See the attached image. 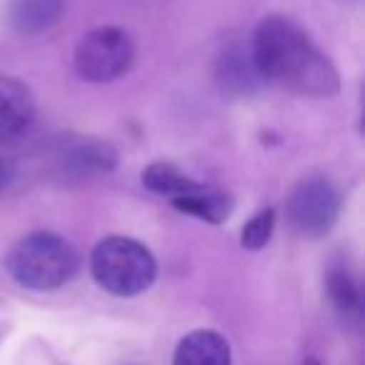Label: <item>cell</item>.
<instances>
[{
	"mask_svg": "<svg viewBox=\"0 0 365 365\" xmlns=\"http://www.w3.org/2000/svg\"><path fill=\"white\" fill-rule=\"evenodd\" d=\"M250 61L258 78L300 96L330 98L338 93V71L293 21L270 16L250 38Z\"/></svg>",
	"mask_w": 365,
	"mask_h": 365,
	"instance_id": "6da1fadb",
	"label": "cell"
},
{
	"mask_svg": "<svg viewBox=\"0 0 365 365\" xmlns=\"http://www.w3.org/2000/svg\"><path fill=\"white\" fill-rule=\"evenodd\" d=\"M78 253L66 238L38 230L21 238L6 258V270L16 283L31 290H56L78 273Z\"/></svg>",
	"mask_w": 365,
	"mask_h": 365,
	"instance_id": "7a4b0ae2",
	"label": "cell"
},
{
	"mask_svg": "<svg viewBox=\"0 0 365 365\" xmlns=\"http://www.w3.org/2000/svg\"><path fill=\"white\" fill-rule=\"evenodd\" d=\"M91 273L103 290L120 298H133L153 285L158 263L143 243L125 235H110L93 250Z\"/></svg>",
	"mask_w": 365,
	"mask_h": 365,
	"instance_id": "3957f363",
	"label": "cell"
},
{
	"mask_svg": "<svg viewBox=\"0 0 365 365\" xmlns=\"http://www.w3.org/2000/svg\"><path fill=\"white\" fill-rule=\"evenodd\" d=\"M133 43L120 28H96L76 46V73L88 83H110L125 76L133 66Z\"/></svg>",
	"mask_w": 365,
	"mask_h": 365,
	"instance_id": "277c9868",
	"label": "cell"
},
{
	"mask_svg": "<svg viewBox=\"0 0 365 365\" xmlns=\"http://www.w3.org/2000/svg\"><path fill=\"white\" fill-rule=\"evenodd\" d=\"M340 198L333 182L325 178H308L290 193L285 218L303 238H320L338 220Z\"/></svg>",
	"mask_w": 365,
	"mask_h": 365,
	"instance_id": "5b68a950",
	"label": "cell"
},
{
	"mask_svg": "<svg viewBox=\"0 0 365 365\" xmlns=\"http://www.w3.org/2000/svg\"><path fill=\"white\" fill-rule=\"evenodd\" d=\"M36 118L33 91L18 78L0 76V140L21 135Z\"/></svg>",
	"mask_w": 365,
	"mask_h": 365,
	"instance_id": "8992f818",
	"label": "cell"
},
{
	"mask_svg": "<svg viewBox=\"0 0 365 365\" xmlns=\"http://www.w3.org/2000/svg\"><path fill=\"white\" fill-rule=\"evenodd\" d=\"M170 205L175 210H180V213L193 215V218L213 225L225 223L230 218V213H233V198L228 193H223V190L213 188V185H203V182H198L188 193L173 198Z\"/></svg>",
	"mask_w": 365,
	"mask_h": 365,
	"instance_id": "52a82bcc",
	"label": "cell"
},
{
	"mask_svg": "<svg viewBox=\"0 0 365 365\" xmlns=\"http://www.w3.org/2000/svg\"><path fill=\"white\" fill-rule=\"evenodd\" d=\"M173 365H230V345L215 330H193L178 343Z\"/></svg>",
	"mask_w": 365,
	"mask_h": 365,
	"instance_id": "ba28073f",
	"label": "cell"
},
{
	"mask_svg": "<svg viewBox=\"0 0 365 365\" xmlns=\"http://www.w3.org/2000/svg\"><path fill=\"white\" fill-rule=\"evenodd\" d=\"M66 0H8V23L21 36L46 33L61 21Z\"/></svg>",
	"mask_w": 365,
	"mask_h": 365,
	"instance_id": "9c48e42d",
	"label": "cell"
},
{
	"mask_svg": "<svg viewBox=\"0 0 365 365\" xmlns=\"http://www.w3.org/2000/svg\"><path fill=\"white\" fill-rule=\"evenodd\" d=\"M143 185L148 190L158 195H165L168 200L178 198V195L193 190L198 182L193 178H188L180 168H175L173 163H153L143 170Z\"/></svg>",
	"mask_w": 365,
	"mask_h": 365,
	"instance_id": "30bf717a",
	"label": "cell"
},
{
	"mask_svg": "<svg viewBox=\"0 0 365 365\" xmlns=\"http://www.w3.org/2000/svg\"><path fill=\"white\" fill-rule=\"evenodd\" d=\"M328 293L333 305L338 308V313L343 318L358 320L360 313H363V298H360V288L358 283L353 280V275L348 270L338 268L330 270L328 275Z\"/></svg>",
	"mask_w": 365,
	"mask_h": 365,
	"instance_id": "8fae6325",
	"label": "cell"
},
{
	"mask_svg": "<svg viewBox=\"0 0 365 365\" xmlns=\"http://www.w3.org/2000/svg\"><path fill=\"white\" fill-rule=\"evenodd\" d=\"M275 228V210L265 208L260 213H255L248 223L243 225V233H240V243L248 250H260L270 243Z\"/></svg>",
	"mask_w": 365,
	"mask_h": 365,
	"instance_id": "7c38bea8",
	"label": "cell"
},
{
	"mask_svg": "<svg viewBox=\"0 0 365 365\" xmlns=\"http://www.w3.org/2000/svg\"><path fill=\"white\" fill-rule=\"evenodd\" d=\"M303 365H320V363H318V360H315V358H308V360H305Z\"/></svg>",
	"mask_w": 365,
	"mask_h": 365,
	"instance_id": "4fadbf2b",
	"label": "cell"
}]
</instances>
